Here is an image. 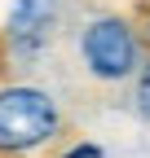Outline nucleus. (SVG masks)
<instances>
[{
	"label": "nucleus",
	"instance_id": "1",
	"mask_svg": "<svg viewBox=\"0 0 150 158\" xmlns=\"http://www.w3.org/2000/svg\"><path fill=\"white\" fill-rule=\"evenodd\" d=\"M66 136V106L31 75H0V158H40Z\"/></svg>",
	"mask_w": 150,
	"mask_h": 158
},
{
	"label": "nucleus",
	"instance_id": "2",
	"mask_svg": "<svg viewBox=\"0 0 150 158\" xmlns=\"http://www.w3.org/2000/svg\"><path fill=\"white\" fill-rule=\"evenodd\" d=\"M71 53H75L80 75L88 84H97V88L133 84V75L146 62L133 13H115V9H97V13L80 18L75 35H71Z\"/></svg>",
	"mask_w": 150,
	"mask_h": 158
},
{
	"label": "nucleus",
	"instance_id": "3",
	"mask_svg": "<svg viewBox=\"0 0 150 158\" xmlns=\"http://www.w3.org/2000/svg\"><path fill=\"white\" fill-rule=\"evenodd\" d=\"M66 0H9L0 27V75H31L62 40Z\"/></svg>",
	"mask_w": 150,
	"mask_h": 158
},
{
	"label": "nucleus",
	"instance_id": "4",
	"mask_svg": "<svg viewBox=\"0 0 150 158\" xmlns=\"http://www.w3.org/2000/svg\"><path fill=\"white\" fill-rule=\"evenodd\" d=\"M128 110H133L141 123H150V53H146L141 70L133 75V84H128Z\"/></svg>",
	"mask_w": 150,
	"mask_h": 158
},
{
	"label": "nucleus",
	"instance_id": "5",
	"mask_svg": "<svg viewBox=\"0 0 150 158\" xmlns=\"http://www.w3.org/2000/svg\"><path fill=\"white\" fill-rule=\"evenodd\" d=\"M53 158H106V149L97 141H71V145H58Z\"/></svg>",
	"mask_w": 150,
	"mask_h": 158
},
{
	"label": "nucleus",
	"instance_id": "6",
	"mask_svg": "<svg viewBox=\"0 0 150 158\" xmlns=\"http://www.w3.org/2000/svg\"><path fill=\"white\" fill-rule=\"evenodd\" d=\"M133 27H137V40H141V48L150 53V0H141V5L133 9Z\"/></svg>",
	"mask_w": 150,
	"mask_h": 158
}]
</instances>
